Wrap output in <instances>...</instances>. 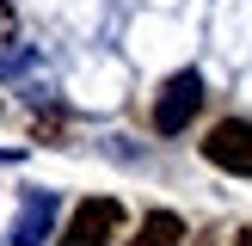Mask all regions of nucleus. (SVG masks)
<instances>
[{
  "label": "nucleus",
  "instance_id": "obj_1",
  "mask_svg": "<svg viewBox=\"0 0 252 246\" xmlns=\"http://www.w3.org/2000/svg\"><path fill=\"white\" fill-rule=\"evenodd\" d=\"M117 228H123V203L117 197H86V203H74V215L62 221L56 246H111Z\"/></svg>",
  "mask_w": 252,
  "mask_h": 246
},
{
  "label": "nucleus",
  "instance_id": "obj_2",
  "mask_svg": "<svg viewBox=\"0 0 252 246\" xmlns=\"http://www.w3.org/2000/svg\"><path fill=\"white\" fill-rule=\"evenodd\" d=\"M197 105H203V80H197L191 68L172 74V80L154 92V129H160V135H179L185 123L197 117Z\"/></svg>",
  "mask_w": 252,
  "mask_h": 246
},
{
  "label": "nucleus",
  "instance_id": "obj_3",
  "mask_svg": "<svg viewBox=\"0 0 252 246\" xmlns=\"http://www.w3.org/2000/svg\"><path fill=\"white\" fill-rule=\"evenodd\" d=\"M203 160H209V166H221V172L252 179V123H246V117L216 123V129L203 135Z\"/></svg>",
  "mask_w": 252,
  "mask_h": 246
},
{
  "label": "nucleus",
  "instance_id": "obj_4",
  "mask_svg": "<svg viewBox=\"0 0 252 246\" xmlns=\"http://www.w3.org/2000/svg\"><path fill=\"white\" fill-rule=\"evenodd\" d=\"M49 215H56V197H49V191H31V203L19 209V228H12V246H43Z\"/></svg>",
  "mask_w": 252,
  "mask_h": 246
},
{
  "label": "nucleus",
  "instance_id": "obj_5",
  "mask_svg": "<svg viewBox=\"0 0 252 246\" xmlns=\"http://www.w3.org/2000/svg\"><path fill=\"white\" fill-rule=\"evenodd\" d=\"M185 240V221L172 215V209H154V215H142V234H135V246H179Z\"/></svg>",
  "mask_w": 252,
  "mask_h": 246
},
{
  "label": "nucleus",
  "instance_id": "obj_6",
  "mask_svg": "<svg viewBox=\"0 0 252 246\" xmlns=\"http://www.w3.org/2000/svg\"><path fill=\"white\" fill-rule=\"evenodd\" d=\"M6 31H12V6L0 0V37H6Z\"/></svg>",
  "mask_w": 252,
  "mask_h": 246
},
{
  "label": "nucleus",
  "instance_id": "obj_7",
  "mask_svg": "<svg viewBox=\"0 0 252 246\" xmlns=\"http://www.w3.org/2000/svg\"><path fill=\"white\" fill-rule=\"evenodd\" d=\"M234 246H252V228H240V234H234Z\"/></svg>",
  "mask_w": 252,
  "mask_h": 246
}]
</instances>
